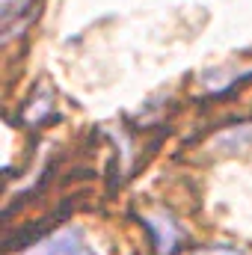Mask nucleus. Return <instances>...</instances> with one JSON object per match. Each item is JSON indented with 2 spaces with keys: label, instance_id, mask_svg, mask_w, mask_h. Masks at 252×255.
Listing matches in <instances>:
<instances>
[{
  "label": "nucleus",
  "instance_id": "obj_1",
  "mask_svg": "<svg viewBox=\"0 0 252 255\" xmlns=\"http://www.w3.org/2000/svg\"><path fill=\"white\" fill-rule=\"evenodd\" d=\"M24 255H95V253L89 250V244L83 241V235L77 229H60V232L48 235L45 241H39Z\"/></svg>",
  "mask_w": 252,
  "mask_h": 255
},
{
  "label": "nucleus",
  "instance_id": "obj_2",
  "mask_svg": "<svg viewBox=\"0 0 252 255\" xmlns=\"http://www.w3.org/2000/svg\"><path fill=\"white\" fill-rule=\"evenodd\" d=\"M145 229L154 235V247L157 255H172L175 253V244H178V229L169 217H145Z\"/></svg>",
  "mask_w": 252,
  "mask_h": 255
},
{
  "label": "nucleus",
  "instance_id": "obj_3",
  "mask_svg": "<svg viewBox=\"0 0 252 255\" xmlns=\"http://www.w3.org/2000/svg\"><path fill=\"white\" fill-rule=\"evenodd\" d=\"M214 145L226 154H235V151H247L252 145V128H238V130H229L223 136L214 139Z\"/></svg>",
  "mask_w": 252,
  "mask_h": 255
},
{
  "label": "nucleus",
  "instance_id": "obj_4",
  "mask_svg": "<svg viewBox=\"0 0 252 255\" xmlns=\"http://www.w3.org/2000/svg\"><path fill=\"white\" fill-rule=\"evenodd\" d=\"M196 255H247V253L232 250V247H211V250H202V253H196Z\"/></svg>",
  "mask_w": 252,
  "mask_h": 255
},
{
  "label": "nucleus",
  "instance_id": "obj_5",
  "mask_svg": "<svg viewBox=\"0 0 252 255\" xmlns=\"http://www.w3.org/2000/svg\"><path fill=\"white\" fill-rule=\"evenodd\" d=\"M18 6H24V0H3V21L9 24V18L18 12Z\"/></svg>",
  "mask_w": 252,
  "mask_h": 255
}]
</instances>
